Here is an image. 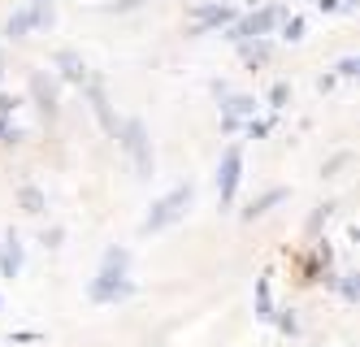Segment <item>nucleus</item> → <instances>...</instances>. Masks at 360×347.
I'll use <instances>...</instances> for the list:
<instances>
[{
    "instance_id": "1",
    "label": "nucleus",
    "mask_w": 360,
    "mask_h": 347,
    "mask_svg": "<svg viewBox=\"0 0 360 347\" xmlns=\"http://www.w3.org/2000/svg\"><path fill=\"white\" fill-rule=\"evenodd\" d=\"M187 200H191V187H178V191H174L169 200H161V204H157V213H152V217H148V230H157V226L174 222L178 213H183V204H187Z\"/></svg>"
},
{
    "instance_id": "2",
    "label": "nucleus",
    "mask_w": 360,
    "mask_h": 347,
    "mask_svg": "<svg viewBox=\"0 0 360 347\" xmlns=\"http://www.w3.org/2000/svg\"><path fill=\"white\" fill-rule=\"evenodd\" d=\"M235 182H239V148H230V152H226V165H221V174H217L221 200H230V196H235Z\"/></svg>"
}]
</instances>
